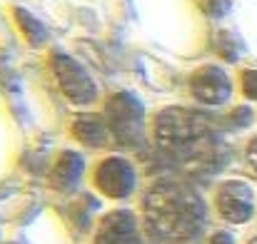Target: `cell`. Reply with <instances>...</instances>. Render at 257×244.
Returning <instances> with one entry per match:
<instances>
[{"instance_id":"1","label":"cell","mask_w":257,"mask_h":244,"mask_svg":"<svg viewBox=\"0 0 257 244\" xmlns=\"http://www.w3.org/2000/svg\"><path fill=\"white\" fill-rule=\"evenodd\" d=\"M143 212L148 227L172 242L192 239L202 232L207 222V207L200 194L180 182L163 179L143 199Z\"/></svg>"},{"instance_id":"2","label":"cell","mask_w":257,"mask_h":244,"mask_svg":"<svg viewBox=\"0 0 257 244\" xmlns=\"http://www.w3.org/2000/svg\"><path fill=\"white\" fill-rule=\"evenodd\" d=\"M155 135L163 147L187 157H205V142L210 140V127L202 115L182 107H170L158 115Z\"/></svg>"},{"instance_id":"3","label":"cell","mask_w":257,"mask_h":244,"mask_svg":"<svg viewBox=\"0 0 257 244\" xmlns=\"http://www.w3.org/2000/svg\"><path fill=\"white\" fill-rule=\"evenodd\" d=\"M217 212L222 214V219L232 222V224H242L250 222L255 214V194L252 187L240 182V179H230L217 189Z\"/></svg>"},{"instance_id":"4","label":"cell","mask_w":257,"mask_h":244,"mask_svg":"<svg viewBox=\"0 0 257 244\" xmlns=\"http://www.w3.org/2000/svg\"><path fill=\"white\" fill-rule=\"evenodd\" d=\"M95 184L102 194L112 199H122L135 189V169L122 157H107L105 162H100L95 172Z\"/></svg>"},{"instance_id":"5","label":"cell","mask_w":257,"mask_h":244,"mask_svg":"<svg viewBox=\"0 0 257 244\" xmlns=\"http://www.w3.org/2000/svg\"><path fill=\"white\" fill-rule=\"evenodd\" d=\"M53 68L55 75L60 80V87L65 92V97L75 105H85L95 100V85L87 78V73L68 55H55L53 58Z\"/></svg>"},{"instance_id":"6","label":"cell","mask_w":257,"mask_h":244,"mask_svg":"<svg viewBox=\"0 0 257 244\" xmlns=\"http://www.w3.org/2000/svg\"><path fill=\"white\" fill-rule=\"evenodd\" d=\"M95 244H143L135 214L127 209H115L105 214V219L100 222Z\"/></svg>"},{"instance_id":"7","label":"cell","mask_w":257,"mask_h":244,"mask_svg":"<svg viewBox=\"0 0 257 244\" xmlns=\"http://www.w3.org/2000/svg\"><path fill=\"white\" fill-rule=\"evenodd\" d=\"M192 92L207 105H222L230 97V78L215 65L200 68L192 78Z\"/></svg>"},{"instance_id":"8","label":"cell","mask_w":257,"mask_h":244,"mask_svg":"<svg viewBox=\"0 0 257 244\" xmlns=\"http://www.w3.org/2000/svg\"><path fill=\"white\" fill-rule=\"evenodd\" d=\"M107 120L115 132L130 137L140 132V120H143V107L135 97L130 95H117L107 105Z\"/></svg>"},{"instance_id":"9","label":"cell","mask_w":257,"mask_h":244,"mask_svg":"<svg viewBox=\"0 0 257 244\" xmlns=\"http://www.w3.org/2000/svg\"><path fill=\"white\" fill-rule=\"evenodd\" d=\"M75 135H78L80 142H85L90 147H100V145L107 142V127H105L100 120H95V117L78 120V122H75Z\"/></svg>"},{"instance_id":"10","label":"cell","mask_w":257,"mask_h":244,"mask_svg":"<svg viewBox=\"0 0 257 244\" xmlns=\"http://www.w3.org/2000/svg\"><path fill=\"white\" fill-rule=\"evenodd\" d=\"M80 172H83V157L75 155V152H65L60 164L55 167V182L63 184V187H70V184L78 182Z\"/></svg>"},{"instance_id":"11","label":"cell","mask_w":257,"mask_h":244,"mask_svg":"<svg viewBox=\"0 0 257 244\" xmlns=\"http://www.w3.org/2000/svg\"><path fill=\"white\" fill-rule=\"evenodd\" d=\"M18 18H20V25H23V30H25V35L30 38V43H43V38H45V30H43V25L38 23V20H33V15L30 13H23V10H18Z\"/></svg>"},{"instance_id":"12","label":"cell","mask_w":257,"mask_h":244,"mask_svg":"<svg viewBox=\"0 0 257 244\" xmlns=\"http://www.w3.org/2000/svg\"><path fill=\"white\" fill-rule=\"evenodd\" d=\"M242 92H245L247 97L257 100V70L242 73Z\"/></svg>"},{"instance_id":"13","label":"cell","mask_w":257,"mask_h":244,"mask_svg":"<svg viewBox=\"0 0 257 244\" xmlns=\"http://www.w3.org/2000/svg\"><path fill=\"white\" fill-rule=\"evenodd\" d=\"M210 244H235V237L230 232H217L210 237Z\"/></svg>"},{"instance_id":"14","label":"cell","mask_w":257,"mask_h":244,"mask_svg":"<svg viewBox=\"0 0 257 244\" xmlns=\"http://www.w3.org/2000/svg\"><path fill=\"white\" fill-rule=\"evenodd\" d=\"M247 160H250V164H252V169L257 172V140H252V142H250V150H247Z\"/></svg>"},{"instance_id":"15","label":"cell","mask_w":257,"mask_h":244,"mask_svg":"<svg viewBox=\"0 0 257 244\" xmlns=\"http://www.w3.org/2000/svg\"><path fill=\"white\" fill-rule=\"evenodd\" d=\"M250 244H257V237H255V239H250Z\"/></svg>"}]
</instances>
